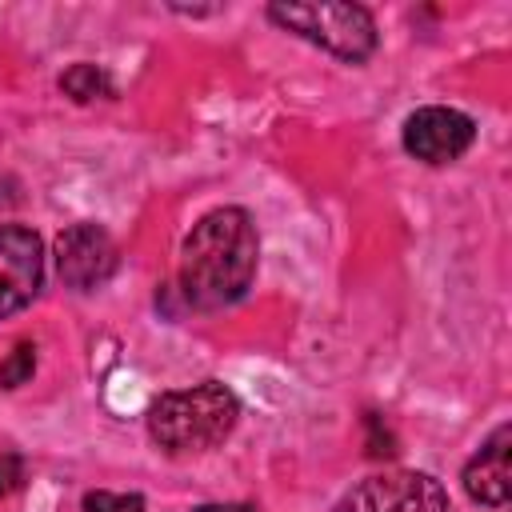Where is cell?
<instances>
[{"label":"cell","mask_w":512,"mask_h":512,"mask_svg":"<svg viewBox=\"0 0 512 512\" xmlns=\"http://www.w3.org/2000/svg\"><path fill=\"white\" fill-rule=\"evenodd\" d=\"M256 224L244 208H216L196 220L180 252V292L192 308L236 304L256 276Z\"/></svg>","instance_id":"6da1fadb"},{"label":"cell","mask_w":512,"mask_h":512,"mask_svg":"<svg viewBox=\"0 0 512 512\" xmlns=\"http://www.w3.org/2000/svg\"><path fill=\"white\" fill-rule=\"evenodd\" d=\"M236 416H240L236 396L224 384L204 380L184 392H164L148 412V436L168 456L208 452L236 428Z\"/></svg>","instance_id":"7a4b0ae2"},{"label":"cell","mask_w":512,"mask_h":512,"mask_svg":"<svg viewBox=\"0 0 512 512\" xmlns=\"http://www.w3.org/2000/svg\"><path fill=\"white\" fill-rule=\"evenodd\" d=\"M268 20L320 44L324 52L360 64L376 52V24L368 8L360 4H332V0H312V4H272Z\"/></svg>","instance_id":"3957f363"},{"label":"cell","mask_w":512,"mask_h":512,"mask_svg":"<svg viewBox=\"0 0 512 512\" xmlns=\"http://www.w3.org/2000/svg\"><path fill=\"white\" fill-rule=\"evenodd\" d=\"M332 512H448V492L428 472H376L352 484Z\"/></svg>","instance_id":"277c9868"},{"label":"cell","mask_w":512,"mask_h":512,"mask_svg":"<svg viewBox=\"0 0 512 512\" xmlns=\"http://www.w3.org/2000/svg\"><path fill=\"white\" fill-rule=\"evenodd\" d=\"M472 140H476V124L444 104L416 108L404 120V148L424 164H452L472 148Z\"/></svg>","instance_id":"5b68a950"},{"label":"cell","mask_w":512,"mask_h":512,"mask_svg":"<svg viewBox=\"0 0 512 512\" xmlns=\"http://www.w3.org/2000/svg\"><path fill=\"white\" fill-rule=\"evenodd\" d=\"M44 284V248L32 228H0V320L32 304Z\"/></svg>","instance_id":"8992f818"},{"label":"cell","mask_w":512,"mask_h":512,"mask_svg":"<svg viewBox=\"0 0 512 512\" xmlns=\"http://www.w3.org/2000/svg\"><path fill=\"white\" fill-rule=\"evenodd\" d=\"M56 272L68 288H96L116 272V244L100 224H72L56 236Z\"/></svg>","instance_id":"52a82bcc"},{"label":"cell","mask_w":512,"mask_h":512,"mask_svg":"<svg viewBox=\"0 0 512 512\" xmlns=\"http://www.w3.org/2000/svg\"><path fill=\"white\" fill-rule=\"evenodd\" d=\"M508 452H512V428L500 424V428L480 444V452L464 464V492H468L476 504H488V508H504V504H508V488H512Z\"/></svg>","instance_id":"ba28073f"},{"label":"cell","mask_w":512,"mask_h":512,"mask_svg":"<svg viewBox=\"0 0 512 512\" xmlns=\"http://www.w3.org/2000/svg\"><path fill=\"white\" fill-rule=\"evenodd\" d=\"M60 88L72 96V100H92L100 92H108V76L96 68V64H72L64 76H60Z\"/></svg>","instance_id":"9c48e42d"},{"label":"cell","mask_w":512,"mask_h":512,"mask_svg":"<svg viewBox=\"0 0 512 512\" xmlns=\"http://www.w3.org/2000/svg\"><path fill=\"white\" fill-rule=\"evenodd\" d=\"M32 368H36V348L32 344H16L12 356L0 364V384L4 388H16V384H24L32 376Z\"/></svg>","instance_id":"30bf717a"},{"label":"cell","mask_w":512,"mask_h":512,"mask_svg":"<svg viewBox=\"0 0 512 512\" xmlns=\"http://www.w3.org/2000/svg\"><path fill=\"white\" fill-rule=\"evenodd\" d=\"M84 512H144V496L140 492H128V496L88 492L84 496Z\"/></svg>","instance_id":"8fae6325"},{"label":"cell","mask_w":512,"mask_h":512,"mask_svg":"<svg viewBox=\"0 0 512 512\" xmlns=\"http://www.w3.org/2000/svg\"><path fill=\"white\" fill-rule=\"evenodd\" d=\"M16 484H20V464H16L12 456H4V460H0V496L12 492Z\"/></svg>","instance_id":"7c38bea8"},{"label":"cell","mask_w":512,"mask_h":512,"mask_svg":"<svg viewBox=\"0 0 512 512\" xmlns=\"http://www.w3.org/2000/svg\"><path fill=\"white\" fill-rule=\"evenodd\" d=\"M192 512H256V508L252 504H200Z\"/></svg>","instance_id":"4fadbf2b"}]
</instances>
